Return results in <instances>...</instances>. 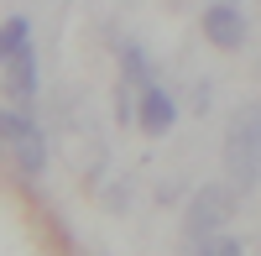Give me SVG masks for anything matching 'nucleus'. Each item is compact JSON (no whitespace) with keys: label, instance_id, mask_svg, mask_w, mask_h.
<instances>
[{"label":"nucleus","instance_id":"4","mask_svg":"<svg viewBox=\"0 0 261 256\" xmlns=\"http://www.w3.org/2000/svg\"><path fill=\"white\" fill-rule=\"evenodd\" d=\"M199 27H204V37L220 53H241L246 42H251V11L235 6V0H214V6H204Z\"/></svg>","mask_w":261,"mask_h":256},{"label":"nucleus","instance_id":"8","mask_svg":"<svg viewBox=\"0 0 261 256\" xmlns=\"http://www.w3.org/2000/svg\"><path fill=\"white\" fill-rule=\"evenodd\" d=\"M21 47H32V16H6L0 21V68H6V63L21 53Z\"/></svg>","mask_w":261,"mask_h":256},{"label":"nucleus","instance_id":"11","mask_svg":"<svg viewBox=\"0 0 261 256\" xmlns=\"http://www.w3.org/2000/svg\"><path fill=\"white\" fill-rule=\"evenodd\" d=\"M193 94H199V99H193V110L204 115V110H209V79H199V89H193Z\"/></svg>","mask_w":261,"mask_h":256},{"label":"nucleus","instance_id":"1","mask_svg":"<svg viewBox=\"0 0 261 256\" xmlns=\"http://www.w3.org/2000/svg\"><path fill=\"white\" fill-rule=\"evenodd\" d=\"M225 178L235 183V194H256V183H261V110H256V99H246L230 120Z\"/></svg>","mask_w":261,"mask_h":256},{"label":"nucleus","instance_id":"2","mask_svg":"<svg viewBox=\"0 0 261 256\" xmlns=\"http://www.w3.org/2000/svg\"><path fill=\"white\" fill-rule=\"evenodd\" d=\"M235 220V188L225 183H204V188H193V199L183 209V246H204L209 236H225Z\"/></svg>","mask_w":261,"mask_h":256},{"label":"nucleus","instance_id":"6","mask_svg":"<svg viewBox=\"0 0 261 256\" xmlns=\"http://www.w3.org/2000/svg\"><path fill=\"white\" fill-rule=\"evenodd\" d=\"M0 89H6L11 110H27V105L37 99V89H42V79H37V47H21L6 68H0Z\"/></svg>","mask_w":261,"mask_h":256},{"label":"nucleus","instance_id":"7","mask_svg":"<svg viewBox=\"0 0 261 256\" xmlns=\"http://www.w3.org/2000/svg\"><path fill=\"white\" fill-rule=\"evenodd\" d=\"M115 53H120V84H125V89H151V84H157V63H151L146 42L120 37Z\"/></svg>","mask_w":261,"mask_h":256},{"label":"nucleus","instance_id":"9","mask_svg":"<svg viewBox=\"0 0 261 256\" xmlns=\"http://www.w3.org/2000/svg\"><path fill=\"white\" fill-rule=\"evenodd\" d=\"M188 256H246V241L235 236V230H225V236H209L204 246H193Z\"/></svg>","mask_w":261,"mask_h":256},{"label":"nucleus","instance_id":"10","mask_svg":"<svg viewBox=\"0 0 261 256\" xmlns=\"http://www.w3.org/2000/svg\"><path fill=\"white\" fill-rule=\"evenodd\" d=\"M130 110H136V89L115 84V120H125V125H130Z\"/></svg>","mask_w":261,"mask_h":256},{"label":"nucleus","instance_id":"5","mask_svg":"<svg viewBox=\"0 0 261 256\" xmlns=\"http://www.w3.org/2000/svg\"><path fill=\"white\" fill-rule=\"evenodd\" d=\"M130 125L141 136H167L178 125V94L151 84V89H136V110H130Z\"/></svg>","mask_w":261,"mask_h":256},{"label":"nucleus","instance_id":"3","mask_svg":"<svg viewBox=\"0 0 261 256\" xmlns=\"http://www.w3.org/2000/svg\"><path fill=\"white\" fill-rule=\"evenodd\" d=\"M0 152H6L27 178H42L47 173V131L27 115V110H0Z\"/></svg>","mask_w":261,"mask_h":256}]
</instances>
